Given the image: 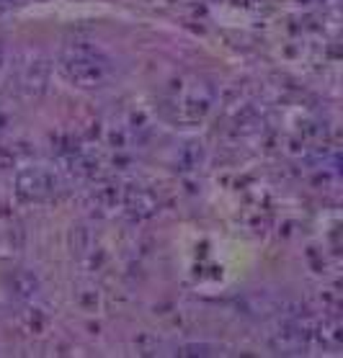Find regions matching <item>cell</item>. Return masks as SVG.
Instances as JSON below:
<instances>
[{
  "label": "cell",
  "mask_w": 343,
  "mask_h": 358,
  "mask_svg": "<svg viewBox=\"0 0 343 358\" xmlns=\"http://www.w3.org/2000/svg\"><path fill=\"white\" fill-rule=\"evenodd\" d=\"M59 70L78 88H104L116 73L114 57L90 41H73L59 55Z\"/></svg>",
  "instance_id": "obj_1"
},
{
  "label": "cell",
  "mask_w": 343,
  "mask_h": 358,
  "mask_svg": "<svg viewBox=\"0 0 343 358\" xmlns=\"http://www.w3.org/2000/svg\"><path fill=\"white\" fill-rule=\"evenodd\" d=\"M0 3H6V0H0Z\"/></svg>",
  "instance_id": "obj_2"
}]
</instances>
